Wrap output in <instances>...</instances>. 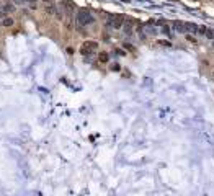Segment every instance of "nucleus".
I'll return each mask as SVG.
<instances>
[{
    "label": "nucleus",
    "instance_id": "obj_11",
    "mask_svg": "<svg viewBox=\"0 0 214 196\" xmlns=\"http://www.w3.org/2000/svg\"><path fill=\"white\" fill-rule=\"evenodd\" d=\"M160 30H162V33H165L167 36H172V30H170V26H168V25L162 23V28H160Z\"/></svg>",
    "mask_w": 214,
    "mask_h": 196
},
{
    "label": "nucleus",
    "instance_id": "obj_5",
    "mask_svg": "<svg viewBox=\"0 0 214 196\" xmlns=\"http://www.w3.org/2000/svg\"><path fill=\"white\" fill-rule=\"evenodd\" d=\"M142 30L146 31L149 36H157V34H159V28L154 26V21H152V23H146V25L142 26Z\"/></svg>",
    "mask_w": 214,
    "mask_h": 196
},
{
    "label": "nucleus",
    "instance_id": "obj_7",
    "mask_svg": "<svg viewBox=\"0 0 214 196\" xmlns=\"http://www.w3.org/2000/svg\"><path fill=\"white\" fill-rule=\"evenodd\" d=\"M13 25H15V21H13V18H10V17L2 20V26H5V28H11Z\"/></svg>",
    "mask_w": 214,
    "mask_h": 196
},
{
    "label": "nucleus",
    "instance_id": "obj_13",
    "mask_svg": "<svg viewBox=\"0 0 214 196\" xmlns=\"http://www.w3.org/2000/svg\"><path fill=\"white\" fill-rule=\"evenodd\" d=\"M111 70H115V72H119V70H121L119 64H113V66H111Z\"/></svg>",
    "mask_w": 214,
    "mask_h": 196
},
{
    "label": "nucleus",
    "instance_id": "obj_8",
    "mask_svg": "<svg viewBox=\"0 0 214 196\" xmlns=\"http://www.w3.org/2000/svg\"><path fill=\"white\" fill-rule=\"evenodd\" d=\"M13 8H15V7L11 5V3H3V5H2V11H3L5 15L11 13V11H13Z\"/></svg>",
    "mask_w": 214,
    "mask_h": 196
},
{
    "label": "nucleus",
    "instance_id": "obj_15",
    "mask_svg": "<svg viewBox=\"0 0 214 196\" xmlns=\"http://www.w3.org/2000/svg\"><path fill=\"white\" fill-rule=\"evenodd\" d=\"M124 47H126V49H129V51H134V46L129 44V43H124Z\"/></svg>",
    "mask_w": 214,
    "mask_h": 196
},
{
    "label": "nucleus",
    "instance_id": "obj_6",
    "mask_svg": "<svg viewBox=\"0 0 214 196\" xmlns=\"http://www.w3.org/2000/svg\"><path fill=\"white\" fill-rule=\"evenodd\" d=\"M172 26H173V30H175V31H180V33H186V26H185L183 21H178V20H175Z\"/></svg>",
    "mask_w": 214,
    "mask_h": 196
},
{
    "label": "nucleus",
    "instance_id": "obj_21",
    "mask_svg": "<svg viewBox=\"0 0 214 196\" xmlns=\"http://www.w3.org/2000/svg\"><path fill=\"white\" fill-rule=\"evenodd\" d=\"M2 5H3V3H0V11H2Z\"/></svg>",
    "mask_w": 214,
    "mask_h": 196
},
{
    "label": "nucleus",
    "instance_id": "obj_4",
    "mask_svg": "<svg viewBox=\"0 0 214 196\" xmlns=\"http://www.w3.org/2000/svg\"><path fill=\"white\" fill-rule=\"evenodd\" d=\"M123 31H124V34H128V36H131L132 33H134V21L132 20H124V23H123Z\"/></svg>",
    "mask_w": 214,
    "mask_h": 196
},
{
    "label": "nucleus",
    "instance_id": "obj_12",
    "mask_svg": "<svg viewBox=\"0 0 214 196\" xmlns=\"http://www.w3.org/2000/svg\"><path fill=\"white\" fill-rule=\"evenodd\" d=\"M204 36H208L209 39H212L214 38V33H212L211 30H208V28H206V30H204Z\"/></svg>",
    "mask_w": 214,
    "mask_h": 196
},
{
    "label": "nucleus",
    "instance_id": "obj_14",
    "mask_svg": "<svg viewBox=\"0 0 214 196\" xmlns=\"http://www.w3.org/2000/svg\"><path fill=\"white\" fill-rule=\"evenodd\" d=\"M126 53H124L123 49H115V56H124Z\"/></svg>",
    "mask_w": 214,
    "mask_h": 196
},
{
    "label": "nucleus",
    "instance_id": "obj_2",
    "mask_svg": "<svg viewBox=\"0 0 214 196\" xmlns=\"http://www.w3.org/2000/svg\"><path fill=\"white\" fill-rule=\"evenodd\" d=\"M98 49V43H95V41H85V43H82V46H80V53H82L83 56H90V54H93L95 51Z\"/></svg>",
    "mask_w": 214,
    "mask_h": 196
},
{
    "label": "nucleus",
    "instance_id": "obj_1",
    "mask_svg": "<svg viewBox=\"0 0 214 196\" xmlns=\"http://www.w3.org/2000/svg\"><path fill=\"white\" fill-rule=\"evenodd\" d=\"M75 21H77V25L82 26V28L83 26H90V25L95 23V17L87 10H80V11H77V15H75Z\"/></svg>",
    "mask_w": 214,
    "mask_h": 196
},
{
    "label": "nucleus",
    "instance_id": "obj_20",
    "mask_svg": "<svg viewBox=\"0 0 214 196\" xmlns=\"http://www.w3.org/2000/svg\"><path fill=\"white\" fill-rule=\"evenodd\" d=\"M26 2H28V3H31V7H34V3L38 2V0H26Z\"/></svg>",
    "mask_w": 214,
    "mask_h": 196
},
{
    "label": "nucleus",
    "instance_id": "obj_10",
    "mask_svg": "<svg viewBox=\"0 0 214 196\" xmlns=\"http://www.w3.org/2000/svg\"><path fill=\"white\" fill-rule=\"evenodd\" d=\"M98 61L102 64H106L108 61H110V54H108V53H100L98 54Z\"/></svg>",
    "mask_w": 214,
    "mask_h": 196
},
{
    "label": "nucleus",
    "instance_id": "obj_19",
    "mask_svg": "<svg viewBox=\"0 0 214 196\" xmlns=\"http://www.w3.org/2000/svg\"><path fill=\"white\" fill-rule=\"evenodd\" d=\"M13 2H15V3H17V5H21V3H25V2H26V0H13Z\"/></svg>",
    "mask_w": 214,
    "mask_h": 196
},
{
    "label": "nucleus",
    "instance_id": "obj_18",
    "mask_svg": "<svg viewBox=\"0 0 214 196\" xmlns=\"http://www.w3.org/2000/svg\"><path fill=\"white\" fill-rule=\"evenodd\" d=\"M66 53H67L69 56H72V54H74V49H72V47H67V49H66Z\"/></svg>",
    "mask_w": 214,
    "mask_h": 196
},
{
    "label": "nucleus",
    "instance_id": "obj_16",
    "mask_svg": "<svg viewBox=\"0 0 214 196\" xmlns=\"http://www.w3.org/2000/svg\"><path fill=\"white\" fill-rule=\"evenodd\" d=\"M186 39H188V41H191V43H196L195 36H191V34H186Z\"/></svg>",
    "mask_w": 214,
    "mask_h": 196
},
{
    "label": "nucleus",
    "instance_id": "obj_3",
    "mask_svg": "<svg viewBox=\"0 0 214 196\" xmlns=\"http://www.w3.org/2000/svg\"><path fill=\"white\" fill-rule=\"evenodd\" d=\"M46 13L51 15V17H57V18H62V11H60L59 7L52 5V3H47L46 5Z\"/></svg>",
    "mask_w": 214,
    "mask_h": 196
},
{
    "label": "nucleus",
    "instance_id": "obj_9",
    "mask_svg": "<svg viewBox=\"0 0 214 196\" xmlns=\"http://www.w3.org/2000/svg\"><path fill=\"white\" fill-rule=\"evenodd\" d=\"M185 26H186V33H198V28L196 25H193V23H185Z\"/></svg>",
    "mask_w": 214,
    "mask_h": 196
},
{
    "label": "nucleus",
    "instance_id": "obj_17",
    "mask_svg": "<svg viewBox=\"0 0 214 196\" xmlns=\"http://www.w3.org/2000/svg\"><path fill=\"white\" fill-rule=\"evenodd\" d=\"M103 41H105V43H108V41H111V38H110L108 34H103Z\"/></svg>",
    "mask_w": 214,
    "mask_h": 196
}]
</instances>
